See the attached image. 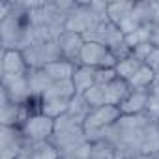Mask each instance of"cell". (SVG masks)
Returning <instances> with one entry per match:
<instances>
[{
	"instance_id": "cell-1",
	"label": "cell",
	"mask_w": 159,
	"mask_h": 159,
	"mask_svg": "<svg viewBox=\"0 0 159 159\" xmlns=\"http://www.w3.org/2000/svg\"><path fill=\"white\" fill-rule=\"evenodd\" d=\"M103 21H109V2H79L67 17L66 30L84 36Z\"/></svg>"
},
{
	"instance_id": "cell-2",
	"label": "cell",
	"mask_w": 159,
	"mask_h": 159,
	"mask_svg": "<svg viewBox=\"0 0 159 159\" xmlns=\"http://www.w3.org/2000/svg\"><path fill=\"white\" fill-rule=\"evenodd\" d=\"M60 155L83 146L86 140V135H84V124L75 120L73 116L69 114H62L54 120V133L49 140Z\"/></svg>"
},
{
	"instance_id": "cell-3",
	"label": "cell",
	"mask_w": 159,
	"mask_h": 159,
	"mask_svg": "<svg viewBox=\"0 0 159 159\" xmlns=\"http://www.w3.org/2000/svg\"><path fill=\"white\" fill-rule=\"evenodd\" d=\"M129 92H131L129 83L118 77V79H114V81L109 83V84L90 88L83 96H84V99L88 101V105L92 109H98V107H105V105L120 107V103L129 96Z\"/></svg>"
},
{
	"instance_id": "cell-4",
	"label": "cell",
	"mask_w": 159,
	"mask_h": 159,
	"mask_svg": "<svg viewBox=\"0 0 159 159\" xmlns=\"http://www.w3.org/2000/svg\"><path fill=\"white\" fill-rule=\"evenodd\" d=\"M23 56H25V62L30 69H36V67H45L52 62H60L64 60L62 56V51L58 47V39H52V41H39V43H34L30 45L28 49L23 51Z\"/></svg>"
},
{
	"instance_id": "cell-5",
	"label": "cell",
	"mask_w": 159,
	"mask_h": 159,
	"mask_svg": "<svg viewBox=\"0 0 159 159\" xmlns=\"http://www.w3.org/2000/svg\"><path fill=\"white\" fill-rule=\"evenodd\" d=\"M81 64L96 67V69H105V67H116L118 60L109 47L94 43V41H86L81 51Z\"/></svg>"
},
{
	"instance_id": "cell-6",
	"label": "cell",
	"mask_w": 159,
	"mask_h": 159,
	"mask_svg": "<svg viewBox=\"0 0 159 159\" xmlns=\"http://www.w3.org/2000/svg\"><path fill=\"white\" fill-rule=\"evenodd\" d=\"M83 38H84V41H94V43L105 45V47H109V49H114L116 45H120V43L125 39V36H124V32L120 30V26L114 25L111 19L99 23L92 32L84 34Z\"/></svg>"
},
{
	"instance_id": "cell-7",
	"label": "cell",
	"mask_w": 159,
	"mask_h": 159,
	"mask_svg": "<svg viewBox=\"0 0 159 159\" xmlns=\"http://www.w3.org/2000/svg\"><path fill=\"white\" fill-rule=\"evenodd\" d=\"M23 135L32 142H47L51 140L54 133V120L45 114H36L26 120V124L21 127Z\"/></svg>"
},
{
	"instance_id": "cell-8",
	"label": "cell",
	"mask_w": 159,
	"mask_h": 159,
	"mask_svg": "<svg viewBox=\"0 0 159 159\" xmlns=\"http://www.w3.org/2000/svg\"><path fill=\"white\" fill-rule=\"evenodd\" d=\"M26 75H2V90L17 105H25L32 98Z\"/></svg>"
},
{
	"instance_id": "cell-9",
	"label": "cell",
	"mask_w": 159,
	"mask_h": 159,
	"mask_svg": "<svg viewBox=\"0 0 159 159\" xmlns=\"http://www.w3.org/2000/svg\"><path fill=\"white\" fill-rule=\"evenodd\" d=\"M26 137L21 127L2 125V159H17L23 155Z\"/></svg>"
},
{
	"instance_id": "cell-10",
	"label": "cell",
	"mask_w": 159,
	"mask_h": 159,
	"mask_svg": "<svg viewBox=\"0 0 159 159\" xmlns=\"http://www.w3.org/2000/svg\"><path fill=\"white\" fill-rule=\"evenodd\" d=\"M84 38L77 32H69V30H64L58 38V47L62 51V56L64 60L75 64V66H81V51L84 47Z\"/></svg>"
},
{
	"instance_id": "cell-11",
	"label": "cell",
	"mask_w": 159,
	"mask_h": 159,
	"mask_svg": "<svg viewBox=\"0 0 159 159\" xmlns=\"http://www.w3.org/2000/svg\"><path fill=\"white\" fill-rule=\"evenodd\" d=\"M148 99H150V90H133L131 88L129 96L120 103L122 116H131V114L144 112L146 107H148Z\"/></svg>"
},
{
	"instance_id": "cell-12",
	"label": "cell",
	"mask_w": 159,
	"mask_h": 159,
	"mask_svg": "<svg viewBox=\"0 0 159 159\" xmlns=\"http://www.w3.org/2000/svg\"><path fill=\"white\" fill-rule=\"evenodd\" d=\"M28 69L21 51H2V75H26Z\"/></svg>"
},
{
	"instance_id": "cell-13",
	"label": "cell",
	"mask_w": 159,
	"mask_h": 159,
	"mask_svg": "<svg viewBox=\"0 0 159 159\" xmlns=\"http://www.w3.org/2000/svg\"><path fill=\"white\" fill-rule=\"evenodd\" d=\"M71 83H73L77 94L88 92L90 88L96 86V67L83 66V64L77 66L75 71H73V77H71Z\"/></svg>"
},
{
	"instance_id": "cell-14",
	"label": "cell",
	"mask_w": 159,
	"mask_h": 159,
	"mask_svg": "<svg viewBox=\"0 0 159 159\" xmlns=\"http://www.w3.org/2000/svg\"><path fill=\"white\" fill-rule=\"evenodd\" d=\"M23 155L30 157V159H60L58 150L47 140V142H32L26 139L25 148H23Z\"/></svg>"
},
{
	"instance_id": "cell-15",
	"label": "cell",
	"mask_w": 159,
	"mask_h": 159,
	"mask_svg": "<svg viewBox=\"0 0 159 159\" xmlns=\"http://www.w3.org/2000/svg\"><path fill=\"white\" fill-rule=\"evenodd\" d=\"M28 86H30V92H32V96H41L43 92H47L52 84H54V81L49 77V73L43 69V67H36V69H28Z\"/></svg>"
},
{
	"instance_id": "cell-16",
	"label": "cell",
	"mask_w": 159,
	"mask_h": 159,
	"mask_svg": "<svg viewBox=\"0 0 159 159\" xmlns=\"http://www.w3.org/2000/svg\"><path fill=\"white\" fill-rule=\"evenodd\" d=\"M75 67H77L75 64H71L67 60H60V62H52V64L45 66L43 69L49 73V77L54 83H62V81H71Z\"/></svg>"
},
{
	"instance_id": "cell-17",
	"label": "cell",
	"mask_w": 159,
	"mask_h": 159,
	"mask_svg": "<svg viewBox=\"0 0 159 159\" xmlns=\"http://www.w3.org/2000/svg\"><path fill=\"white\" fill-rule=\"evenodd\" d=\"M153 81H155V71L150 67V66H142L131 79H129V86L133 88V90H148L152 84H153Z\"/></svg>"
},
{
	"instance_id": "cell-18",
	"label": "cell",
	"mask_w": 159,
	"mask_h": 159,
	"mask_svg": "<svg viewBox=\"0 0 159 159\" xmlns=\"http://www.w3.org/2000/svg\"><path fill=\"white\" fill-rule=\"evenodd\" d=\"M90 159H124V155L118 152V148L109 140H98L92 144Z\"/></svg>"
},
{
	"instance_id": "cell-19",
	"label": "cell",
	"mask_w": 159,
	"mask_h": 159,
	"mask_svg": "<svg viewBox=\"0 0 159 159\" xmlns=\"http://www.w3.org/2000/svg\"><path fill=\"white\" fill-rule=\"evenodd\" d=\"M90 112H92V107L88 105V101L84 99V96L83 94H75L73 99L69 101V107H67V112L66 114H69L75 120H79V122L84 124V120H86V116Z\"/></svg>"
},
{
	"instance_id": "cell-20",
	"label": "cell",
	"mask_w": 159,
	"mask_h": 159,
	"mask_svg": "<svg viewBox=\"0 0 159 159\" xmlns=\"http://www.w3.org/2000/svg\"><path fill=\"white\" fill-rule=\"evenodd\" d=\"M144 66V62H140V60H137V58H133V56H127V58H124V60H118V64H116V73H118V77L120 79H124V81H129V79L140 69Z\"/></svg>"
},
{
	"instance_id": "cell-21",
	"label": "cell",
	"mask_w": 159,
	"mask_h": 159,
	"mask_svg": "<svg viewBox=\"0 0 159 159\" xmlns=\"http://www.w3.org/2000/svg\"><path fill=\"white\" fill-rule=\"evenodd\" d=\"M135 2H109V19L114 25H120L133 11Z\"/></svg>"
},
{
	"instance_id": "cell-22",
	"label": "cell",
	"mask_w": 159,
	"mask_h": 159,
	"mask_svg": "<svg viewBox=\"0 0 159 159\" xmlns=\"http://www.w3.org/2000/svg\"><path fill=\"white\" fill-rule=\"evenodd\" d=\"M148 90H150V99H148L146 112H148L153 120H159V83L153 81V84H152Z\"/></svg>"
},
{
	"instance_id": "cell-23",
	"label": "cell",
	"mask_w": 159,
	"mask_h": 159,
	"mask_svg": "<svg viewBox=\"0 0 159 159\" xmlns=\"http://www.w3.org/2000/svg\"><path fill=\"white\" fill-rule=\"evenodd\" d=\"M146 41H150V26L139 28V30H135V32L125 36V43H127L129 49H133V47H137L140 43H146Z\"/></svg>"
},
{
	"instance_id": "cell-24",
	"label": "cell",
	"mask_w": 159,
	"mask_h": 159,
	"mask_svg": "<svg viewBox=\"0 0 159 159\" xmlns=\"http://www.w3.org/2000/svg\"><path fill=\"white\" fill-rule=\"evenodd\" d=\"M90 153H92V142H84L83 146L60 155V159H90Z\"/></svg>"
},
{
	"instance_id": "cell-25",
	"label": "cell",
	"mask_w": 159,
	"mask_h": 159,
	"mask_svg": "<svg viewBox=\"0 0 159 159\" xmlns=\"http://www.w3.org/2000/svg\"><path fill=\"white\" fill-rule=\"evenodd\" d=\"M114 79H118V73L114 67H105V69H96V86H103L112 83Z\"/></svg>"
},
{
	"instance_id": "cell-26",
	"label": "cell",
	"mask_w": 159,
	"mask_h": 159,
	"mask_svg": "<svg viewBox=\"0 0 159 159\" xmlns=\"http://www.w3.org/2000/svg\"><path fill=\"white\" fill-rule=\"evenodd\" d=\"M152 51H153V45H152L150 41H146V43H140V45L133 47V49H131V56L137 58V60H140V62H146V58L150 56Z\"/></svg>"
},
{
	"instance_id": "cell-27",
	"label": "cell",
	"mask_w": 159,
	"mask_h": 159,
	"mask_svg": "<svg viewBox=\"0 0 159 159\" xmlns=\"http://www.w3.org/2000/svg\"><path fill=\"white\" fill-rule=\"evenodd\" d=\"M146 66H150L153 71H159V49L157 47H153V51L150 52V56L146 58V62H144Z\"/></svg>"
},
{
	"instance_id": "cell-28",
	"label": "cell",
	"mask_w": 159,
	"mask_h": 159,
	"mask_svg": "<svg viewBox=\"0 0 159 159\" xmlns=\"http://www.w3.org/2000/svg\"><path fill=\"white\" fill-rule=\"evenodd\" d=\"M150 43L159 49V26L157 25H150Z\"/></svg>"
},
{
	"instance_id": "cell-29",
	"label": "cell",
	"mask_w": 159,
	"mask_h": 159,
	"mask_svg": "<svg viewBox=\"0 0 159 159\" xmlns=\"http://www.w3.org/2000/svg\"><path fill=\"white\" fill-rule=\"evenodd\" d=\"M153 6V25L159 26V2H152Z\"/></svg>"
},
{
	"instance_id": "cell-30",
	"label": "cell",
	"mask_w": 159,
	"mask_h": 159,
	"mask_svg": "<svg viewBox=\"0 0 159 159\" xmlns=\"http://www.w3.org/2000/svg\"><path fill=\"white\" fill-rule=\"evenodd\" d=\"M127 159H155L153 155H137V157H127Z\"/></svg>"
}]
</instances>
